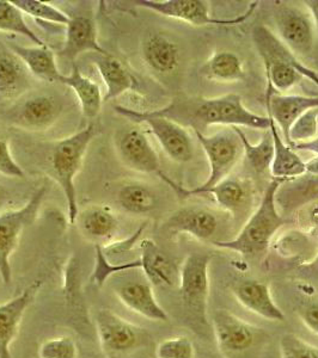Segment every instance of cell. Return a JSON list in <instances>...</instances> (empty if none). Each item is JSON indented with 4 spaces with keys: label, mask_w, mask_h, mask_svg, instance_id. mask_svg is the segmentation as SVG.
Segmentation results:
<instances>
[{
    "label": "cell",
    "mask_w": 318,
    "mask_h": 358,
    "mask_svg": "<svg viewBox=\"0 0 318 358\" xmlns=\"http://www.w3.org/2000/svg\"><path fill=\"white\" fill-rule=\"evenodd\" d=\"M169 113H184V120L193 127L194 131L204 133V129L213 124L230 127H247L268 131L270 120L245 108L241 96L228 94L221 97L201 98L187 101L186 106H172L164 109Z\"/></svg>",
    "instance_id": "cell-1"
},
{
    "label": "cell",
    "mask_w": 318,
    "mask_h": 358,
    "mask_svg": "<svg viewBox=\"0 0 318 358\" xmlns=\"http://www.w3.org/2000/svg\"><path fill=\"white\" fill-rule=\"evenodd\" d=\"M282 180L273 179L265 189L261 203L247 221L244 227L231 241H214L216 248L240 253L245 258L260 257L270 248L275 233L285 224V219L277 212V192Z\"/></svg>",
    "instance_id": "cell-2"
},
{
    "label": "cell",
    "mask_w": 318,
    "mask_h": 358,
    "mask_svg": "<svg viewBox=\"0 0 318 358\" xmlns=\"http://www.w3.org/2000/svg\"><path fill=\"white\" fill-rule=\"evenodd\" d=\"M253 40L265 64L267 83L272 89L286 92L302 77L309 78L311 82L318 85L317 72L303 65L267 27L258 25L254 29Z\"/></svg>",
    "instance_id": "cell-3"
},
{
    "label": "cell",
    "mask_w": 318,
    "mask_h": 358,
    "mask_svg": "<svg viewBox=\"0 0 318 358\" xmlns=\"http://www.w3.org/2000/svg\"><path fill=\"white\" fill-rule=\"evenodd\" d=\"M95 123H89L82 131L62 138L54 145L50 155L54 178L65 196L69 224H76L79 207L74 179L83 165L86 151L96 136Z\"/></svg>",
    "instance_id": "cell-4"
},
{
    "label": "cell",
    "mask_w": 318,
    "mask_h": 358,
    "mask_svg": "<svg viewBox=\"0 0 318 358\" xmlns=\"http://www.w3.org/2000/svg\"><path fill=\"white\" fill-rule=\"evenodd\" d=\"M196 138L199 140L205 153L207 155L209 164V175L204 184L194 189L181 187L177 195L182 199H188L191 196L202 195L208 189L216 187L224 179L231 176L233 169L244 155L240 135L237 134L235 128L233 131H218L216 134L206 135L201 131H194Z\"/></svg>",
    "instance_id": "cell-5"
},
{
    "label": "cell",
    "mask_w": 318,
    "mask_h": 358,
    "mask_svg": "<svg viewBox=\"0 0 318 358\" xmlns=\"http://www.w3.org/2000/svg\"><path fill=\"white\" fill-rule=\"evenodd\" d=\"M118 114L130 117L135 122L145 123L152 134L155 135L165 155L172 162L179 164L189 163L194 158V145L191 134L181 123L167 117L157 111H135L123 106L115 108Z\"/></svg>",
    "instance_id": "cell-6"
},
{
    "label": "cell",
    "mask_w": 318,
    "mask_h": 358,
    "mask_svg": "<svg viewBox=\"0 0 318 358\" xmlns=\"http://www.w3.org/2000/svg\"><path fill=\"white\" fill-rule=\"evenodd\" d=\"M46 192L47 187L42 185L23 207L0 213V275L4 285H10L13 281L11 257L25 228L35 220Z\"/></svg>",
    "instance_id": "cell-7"
},
{
    "label": "cell",
    "mask_w": 318,
    "mask_h": 358,
    "mask_svg": "<svg viewBox=\"0 0 318 358\" xmlns=\"http://www.w3.org/2000/svg\"><path fill=\"white\" fill-rule=\"evenodd\" d=\"M115 148L125 166L145 175H155L175 192L179 184L169 178L163 171L158 155L145 131L130 127L115 135Z\"/></svg>",
    "instance_id": "cell-8"
},
{
    "label": "cell",
    "mask_w": 318,
    "mask_h": 358,
    "mask_svg": "<svg viewBox=\"0 0 318 358\" xmlns=\"http://www.w3.org/2000/svg\"><path fill=\"white\" fill-rule=\"evenodd\" d=\"M274 23L277 38L296 57H307L312 52L316 29L307 10L280 3L274 13Z\"/></svg>",
    "instance_id": "cell-9"
},
{
    "label": "cell",
    "mask_w": 318,
    "mask_h": 358,
    "mask_svg": "<svg viewBox=\"0 0 318 358\" xmlns=\"http://www.w3.org/2000/svg\"><path fill=\"white\" fill-rule=\"evenodd\" d=\"M134 4L140 8L151 10L162 16L186 22L194 27L240 24L250 15H253L254 10L256 8V3H254L249 10L242 16L233 20H216L211 17L209 5L204 0H138Z\"/></svg>",
    "instance_id": "cell-10"
},
{
    "label": "cell",
    "mask_w": 318,
    "mask_h": 358,
    "mask_svg": "<svg viewBox=\"0 0 318 358\" xmlns=\"http://www.w3.org/2000/svg\"><path fill=\"white\" fill-rule=\"evenodd\" d=\"M212 256L205 253H191L184 259L179 273V287L181 295L189 308L206 317L208 295H209V276L208 268Z\"/></svg>",
    "instance_id": "cell-11"
},
{
    "label": "cell",
    "mask_w": 318,
    "mask_h": 358,
    "mask_svg": "<svg viewBox=\"0 0 318 358\" xmlns=\"http://www.w3.org/2000/svg\"><path fill=\"white\" fill-rule=\"evenodd\" d=\"M95 324L103 352L108 357L126 354L140 342V329L111 310H98Z\"/></svg>",
    "instance_id": "cell-12"
},
{
    "label": "cell",
    "mask_w": 318,
    "mask_h": 358,
    "mask_svg": "<svg viewBox=\"0 0 318 358\" xmlns=\"http://www.w3.org/2000/svg\"><path fill=\"white\" fill-rule=\"evenodd\" d=\"M64 106L54 94H37L22 102L13 113V121L25 131H47L62 116Z\"/></svg>",
    "instance_id": "cell-13"
},
{
    "label": "cell",
    "mask_w": 318,
    "mask_h": 358,
    "mask_svg": "<svg viewBox=\"0 0 318 358\" xmlns=\"http://www.w3.org/2000/svg\"><path fill=\"white\" fill-rule=\"evenodd\" d=\"M113 289L120 302L132 312L151 322H165L169 320V315L159 305L152 285L147 280L116 282Z\"/></svg>",
    "instance_id": "cell-14"
},
{
    "label": "cell",
    "mask_w": 318,
    "mask_h": 358,
    "mask_svg": "<svg viewBox=\"0 0 318 358\" xmlns=\"http://www.w3.org/2000/svg\"><path fill=\"white\" fill-rule=\"evenodd\" d=\"M272 90V86L267 83L265 104L268 116L273 118L277 128H280L282 138L289 145L291 127L306 111L318 109V97L299 94H274Z\"/></svg>",
    "instance_id": "cell-15"
},
{
    "label": "cell",
    "mask_w": 318,
    "mask_h": 358,
    "mask_svg": "<svg viewBox=\"0 0 318 358\" xmlns=\"http://www.w3.org/2000/svg\"><path fill=\"white\" fill-rule=\"evenodd\" d=\"M94 52L98 55L108 54L98 43L97 25L90 13H81L69 16L66 25V38L59 55L74 62L81 54Z\"/></svg>",
    "instance_id": "cell-16"
},
{
    "label": "cell",
    "mask_w": 318,
    "mask_h": 358,
    "mask_svg": "<svg viewBox=\"0 0 318 358\" xmlns=\"http://www.w3.org/2000/svg\"><path fill=\"white\" fill-rule=\"evenodd\" d=\"M40 282L23 290L18 296L0 305V358L11 357V344L16 339L25 312L40 289Z\"/></svg>",
    "instance_id": "cell-17"
},
{
    "label": "cell",
    "mask_w": 318,
    "mask_h": 358,
    "mask_svg": "<svg viewBox=\"0 0 318 358\" xmlns=\"http://www.w3.org/2000/svg\"><path fill=\"white\" fill-rule=\"evenodd\" d=\"M212 325L216 343L225 352L240 354L248 350L254 344L255 330L253 326L226 310H218L213 315Z\"/></svg>",
    "instance_id": "cell-18"
},
{
    "label": "cell",
    "mask_w": 318,
    "mask_h": 358,
    "mask_svg": "<svg viewBox=\"0 0 318 358\" xmlns=\"http://www.w3.org/2000/svg\"><path fill=\"white\" fill-rule=\"evenodd\" d=\"M218 219L212 210L202 207H184L174 213L165 228L172 234H189L199 241H209L218 229Z\"/></svg>",
    "instance_id": "cell-19"
},
{
    "label": "cell",
    "mask_w": 318,
    "mask_h": 358,
    "mask_svg": "<svg viewBox=\"0 0 318 358\" xmlns=\"http://www.w3.org/2000/svg\"><path fill=\"white\" fill-rule=\"evenodd\" d=\"M76 224L88 241L103 248L111 245L118 232V216L106 206H89L79 210Z\"/></svg>",
    "instance_id": "cell-20"
},
{
    "label": "cell",
    "mask_w": 318,
    "mask_h": 358,
    "mask_svg": "<svg viewBox=\"0 0 318 358\" xmlns=\"http://www.w3.org/2000/svg\"><path fill=\"white\" fill-rule=\"evenodd\" d=\"M233 295L245 310L270 322H285V314L274 301L270 287L263 282L244 281L233 288Z\"/></svg>",
    "instance_id": "cell-21"
},
{
    "label": "cell",
    "mask_w": 318,
    "mask_h": 358,
    "mask_svg": "<svg viewBox=\"0 0 318 358\" xmlns=\"http://www.w3.org/2000/svg\"><path fill=\"white\" fill-rule=\"evenodd\" d=\"M141 57L155 73L169 76L179 69L181 52L179 45L164 34H150L141 45Z\"/></svg>",
    "instance_id": "cell-22"
},
{
    "label": "cell",
    "mask_w": 318,
    "mask_h": 358,
    "mask_svg": "<svg viewBox=\"0 0 318 358\" xmlns=\"http://www.w3.org/2000/svg\"><path fill=\"white\" fill-rule=\"evenodd\" d=\"M204 194L213 195L216 203L233 216L244 214L253 204V183L236 176H228Z\"/></svg>",
    "instance_id": "cell-23"
},
{
    "label": "cell",
    "mask_w": 318,
    "mask_h": 358,
    "mask_svg": "<svg viewBox=\"0 0 318 358\" xmlns=\"http://www.w3.org/2000/svg\"><path fill=\"white\" fill-rule=\"evenodd\" d=\"M141 256L140 268L147 281L155 287H172L179 280L180 270H177L174 262L157 246L151 239H145L140 243Z\"/></svg>",
    "instance_id": "cell-24"
},
{
    "label": "cell",
    "mask_w": 318,
    "mask_h": 358,
    "mask_svg": "<svg viewBox=\"0 0 318 358\" xmlns=\"http://www.w3.org/2000/svg\"><path fill=\"white\" fill-rule=\"evenodd\" d=\"M32 73L11 49L0 48V96L16 99L28 92Z\"/></svg>",
    "instance_id": "cell-25"
},
{
    "label": "cell",
    "mask_w": 318,
    "mask_h": 358,
    "mask_svg": "<svg viewBox=\"0 0 318 358\" xmlns=\"http://www.w3.org/2000/svg\"><path fill=\"white\" fill-rule=\"evenodd\" d=\"M268 116V115H267ZM270 120V131L273 138L274 157L270 166V175L273 179L286 180L298 178L299 176L306 173L305 163L299 158L297 152L291 148L290 145L285 143L284 138L280 136L279 128L273 121V118L268 116Z\"/></svg>",
    "instance_id": "cell-26"
},
{
    "label": "cell",
    "mask_w": 318,
    "mask_h": 358,
    "mask_svg": "<svg viewBox=\"0 0 318 358\" xmlns=\"http://www.w3.org/2000/svg\"><path fill=\"white\" fill-rule=\"evenodd\" d=\"M10 49L25 62L29 72L34 77L48 83H60L62 80L64 74L57 69L55 53L47 45L25 47L11 45Z\"/></svg>",
    "instance_id": "cell-27"
},
{
    "label": "cell",
    "mask_w": 318,
    "mask_h": 358,
    "mask_svg": "<svg viewBox=\"0 0 318 358\" xmlns=\"http://www.w3.org/2000/svg\"><path fill=\"white\" fill-rule=\"evenodd\" d=\"M60 84L69 86V89L74 90V94L77 96L83 116L86 120H94L97 117L98 114L102 109L103 101L102 91L96 83L85 77L79 71L77 66L74 65L71 73L67 76H62Z\"/></svg>",
    "instance_id": "cell-28"
},
{
    "label": "cell",
    "mask_w": 318,
    "mask_h": 358,
    "mask_svg": "<svg viewBox=\"0 0 318 358\" xmlns=\"http://www.w3.org/2000/svg\"><path fill=\"white\" fill-rule=\"evenodd\" d=\"M95 64L106 86V94L103 98L104 102L120 97L134 87L133 76L128 72L123 62L111 54L99 55Z\"/></svg>",
    "instance_id": "cell-29"
},
{
    "label": "cell",
    "mask_w": 318,
    "mask_h": 358,
    "mask_svg": "<svg viewBox=\"0 0 318 358\" xmlns=\"http://www.w3.org/2000/svg\"><path fill=\"white\" fill-rule=\"evenodd\" d=\"M202 77L218 83H238L245 77L241 57L230 50H219L201 67Z\"/></svg>",
    "instance_id": "cell-30"
},
{
    "label": "cell",
    "mask_w": 318,
    "mask_h": 358,
    "mask_svg": "<svg viewBox=\"0 0 318 358\" xmlns=\"http://www.w3.org/2000/svg\"><path fill=\"white\" fill-rule=\"evenodd\" d=\"M118 203L128 214L146 215L158 206V195L146 184L134 182L120 187Z\"/></svg>",
    "instance_id": "cell-31"
},
{
    "label": "cell",
    "mask_w": 318,
    "mask_h": 358,
    "mask_svg": "<svg viewBox=\"0 0 318 358\" xmlns=\"http://www.w3.org/2000/svg\"><path fill=\"white\" fill-rule=\"evenodd\" d=\"M233 128H235L237 134L240 135L245 158L249 162L250 166L253 167L254 171L258 175H265L267 172H270V166H272L274 157V146L270 129L265 131V136L260 143L254 145V143H250L241 128H238V127H233Z\"/></svg>",
    "instance_id": "cell-32"
},
{
    "label": "cell",
    "mask_w": 318,
    "mask_h": 358,
    "mask_svg": "<svg viewBox=\"0 0 318 358\" xmlns=\"http://www.w3.org/2000/svg\"><path fill=\"white\" fill-rule=\"evenodd\" d=\"M0 31L27 37L40 47L47 45L40 37L37 36V34L34 33L33 30L29 28L23 13L15 6L13 1L0 0Z\"/></svg>",
    "instance_id": "cell-33"
},
{
    "label": "cell",
    "mask_w": 318,
    "mask_h": 358,
    "mask_svg": "<svg viewBox=\"0 0 318 358\" xmlns=\"http://www.w3.org/2000/svg\"><path fill=\"white\" fill-rule=\"evenodd\" d=\"M13 3L22 13L33 17L36 21L49 22L65 27L69 24V15L49 3L40 0H15Z\"/></svg>",
    "instance_id": "cell-34"
},
{
    "label": "cell",
    "mask_w": 318,
    "mask_h": 358,
    "mask_svg": "<svg viewBox=\"0 0 318 358\" xmlns=\"http://www.w3.org/2000/svg\"><path fill=\"white\" fill-rule=\"evenodd\" d=\"M96 250V266L94 268V273L91 276V281L94 285L101 287L106 283V280H109L111 276H114L118 273H126L130 270L140 268V261L127 262L123 264H111L106 259V255L101 245H95Z\"/></svg>",
    "instance_id": "cell-35"
},
{
    "label": "cell",
    "mask_w": 318,
    "mask_h": 358,
    "mask_svg": "<svg viewBox=\"0 0 318 358\" xmlns=\"http://www.w3.org/2000/svg\"><path fill=\"white\" fill-rule=\"evenodd\" d=\"M39 358H78L77 343L69 336L50 338L40 346Z\"/></svg>",
    "instance_id": "cell-36"
},
{
    "label": "cell",
    "mask_w": 318,
    "mask_h": 358,
    "mask_svg": "<svg viewBox=\"0 0 318 358\" xmlns=\"http://www.w3.org/2000/svg\"><path fill=\"white\" fill-rule=\"evenodd\" d=\"M157 358H195V346L189 338L172 337L164 339L155 349Z\"/></svg>",
    "instance_id": "cell-37"
},
{
    "label": "cell",
    "mask_w": 318,
    "mask_h": 358,
    "mask_svg": "<svg viewBox=\"0 0 318 358\" xmlns=\"http://www.w3.org/2000/svg\"><path fill=\"white\" fill-rule=\"evenodd\" d=\"M318 109L306 111L303 114L297 121L293 123V126L290 129L291 143H306L310 141L312 138L317 136L318 131Z\"/></svg>",
    "instance_id": "cell-38"
},
{
    "label": "cell",
    "mask_w": 318,
    "mask_h": 358,
    "mask_svg": "<svg viewBox=\"0 0 318 358\" xmlns=\"http://www.w3.org/2000/svg\"><path fill=\"white\" fill-rule=\"evenodd\" d=\"M282 358H318L314 346L302 341L294 334H285L280 341Z\"/></svg>",
    "instance_id": "cell-39"
},
{
    "label": "cell",
    "mask_w": 318,
    "mask_h": 358,
    "mask_svg": "<svg viewBox=\"0 0 318 358\" xmlns=\"http://www.w3.org/2000/svg\"><path fill=\"white\" fill-rule=\"evenodd\" d=\"M0 175L10 178L25 179V172L17 163L5 138H0Z\"/></svg>",
    "instance_id": "cell-40"
},
{
    "label": "cell",
    "mask_w": 318,
    "mask_h": 358,
    "mask_svg": "<svg viewBox=\"0 0 318 358\" xmlns=\"http://www.w3.org/2000/svg\"><path fill=\"white\" fill-rule=\"evenodd\" d=\"M299 317L302 319L303 324L306 326V329L318 336V303L309 305L304 307L299 312Z\"/></svg>",
    "instance_id": "cell-41"
},
{
    "label": "cell",
    "mask_w": 318,
    "mask_h": 358,
    "mask_svg": "<svg viewBox=\"0 0 318 358\" xmlns=\"http://www.w3.org/2000/svg\"><path fill=\"white\" fill-rule=\"evenodd\" d=\"M290 146L293 151L311 152L318 157V136L306 143H291Z\"/></svg>",
    "instance_id": "cell-42"
},
{
    "label": "cell",
    "mask_w": 318,
    "mask_h": 358,
    "mask_svg": "<svg viewBox=\"0 0 318 358\" xmlns=\"http://www.w3.org/2000/svg\"><path fill=\"white\" fill-rule=\"evenodd\" d=\"M303 4L305 5L306 10L310 13L316 33L318 34V0H305L303 1Z\"/></svg>",
    "instance_id": "cell-43"
},
{
    "label": "cell",
    "mask_w": 318,
    "mask_h": 358,
    "mask_svg": "<svg viewBox=\"0 0 318 358\" xmlns=\"http://www.w3.org/2000/svg\"><path fill=\"white\" fill-rule=\"evenodd\" d=\"M305 170L307 173L318 176V157H314L305 163Z\"/></svg>",
    "instance_id": "cell-44"
},
{
    "label": "cell",
    "mask_w": 318,
    "mask_h": 358,
    "mask_svg": "<svg viewBox=\"0 0 318 358\" xmlns=\"http://www.w3.org/2000/svg\"><path fill=\"white\" fill-rule=\"evenodd\" d=\"M8 201H10V194H8V189L0 185V210L4 209L5 204H8Z\"/></svg>",
    "instance_id": "cell-45"
},
{
    "label": "cell",
    "mask_w": 318,
    "mask_h": 358,
    "mask_svg": "<svg viewBox=\"0 0 318 358\" xmlns=\"http://www.w3.org/2000/svg\"><path fill=\"white\" fill-rule=\"evenodd\" d=\"M312 217H314V219H318V206H316L314 210H312Z\"/></svg>",
    "instance_id": "cell-46"
},
{
    "label": "cell",
    "mask_w": 318,
    "mask_h": 358,
    "mask_svg": "<svg viewBox=\"0 0 318 358\" xmlns=\"http://www.w3.org/2000/svg\"><path fill=\"white\" fill-rule=\"evenodd\" d=\"M0 280H1V281H3V278H1V275H0Z\"/></svg>",
    "instance_id": "cell-47"
},
{
    "label": "cell",
    "mask_w": 318,
    "mask_h": 358,
    "mask_svg": "<svg viewBox=\"0 0 318 358\" xmlns=\"http://www.w3.org/2000/svg\"><path fill=\"white\" fill-rule=\"evenodd\" d=\"M317 76H318V72H317Z\"/></svg>",
    "instance_id": "cell-48"
},
{
    "label": "cell",
    "mask_w": 318,
    "mask_h": 358,
    "mask_svg": "<svg viewBox=\"0 0 318 358\" xmlns=\"http://www.w3.org/2000/svg\"><path fill=\"white\" fill-rule=\"evenodd\" d=\"M317 261H318V258H317Z\"/></svg>",
    "instance_id": "cell-49"
}]
</instances>
